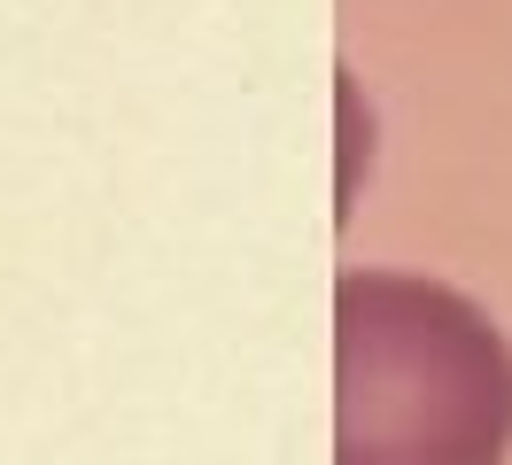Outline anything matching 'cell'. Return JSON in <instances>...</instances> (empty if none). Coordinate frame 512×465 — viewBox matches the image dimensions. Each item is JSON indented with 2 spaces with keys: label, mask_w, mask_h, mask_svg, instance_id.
Returning a JSON list of instances; mask_svg holds the SVG:
<instances>
[{
  "label": "cell",
  "mask_w": 512,
  "mask_h": 465,
  "mask_svg": "<svg viewBox=\"0 0 512 465\" xmlns=\"http://www.w3.org/2000/svg\"><path fill=\"white\" fill-rule=\"evenodd\" d=\"M512 341L419 272L334 279V465H505Z\"/></svg>",
  "instance_id": "cell-1"
}]
</instances>
